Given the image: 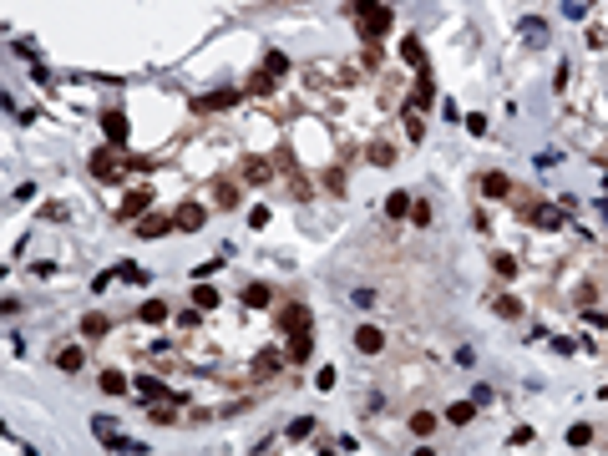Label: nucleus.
I'll use <instances>...</instances> for the list:
<instances>
[{"mask_svg": "<svg viewBox=\"0 0 608 456\" xmlns=\"http://www.w3.org/2000/svg\"><path fill=\"white\" fill-rule=\"evenodd\" d=\"M127 167H142V172H147V158H132V152L122 158L117 147H102V152H92V172H97L102 183H122V172H127Z\"/></svg>", "mask_w": 608, "mask_h": 456, "instance_id": "1", "label": "nucleus"}, {"mask_svg": "<svg viewBox=\"0 0 608 456\" xmlns=\"http://www.w3.org/2000/svg\"><path fill=\"white\" fill-rule=\"evenodd\" d=\"M350 20H360L365 41H380L390 31V11L380 6V0H350Z\"/></svg>", "mask_w": 608, "mask_h": 456, "instance_id": "2", "label": "nucleus"}, {"mask_svg": "<svg viewBox=\"0 0 608 456\" xmlns=\"http://www.w3.org/2000/svg\"><path fill=\"white\" fill-rule=\"evenodd\" d=\"M132 390H137V401H142V406H163V401H178V396H183V390H167L163 380H152V375H137Z\"/></svg>", "mask_w": 608, "mask_h": 456, "instance_id": "3", "label": "nucleus"}, {"mask_svg": "<svg viewBox=\"0 0 608 456\" xmlns=\"http://www.w3.org/2000/svg\"><path fill=\"white\" fill-rule=\"evenodd\" d=\"M355 350L360 355H380L385 350V330H380V324H360V330H355Z\"/></svg>", "mask_w": 608, "mask_h": 456, "instance_id": "4", "label": "nucleus"}, {"mask_svg": "<svg viewBox=\"0 0 608 456\" xmlns=\"http://www.w3.org/2000/svg\"><path fill=\"white\" fill-rule=\"evenodd\" d=\"M102 132H106V142L112 147H127V112H102Z\"/></svg>", "mask_w": 608, "mask_h": 456, "instance_id": "5", "label": "nucleus"}, {"mask_svg": "<svg viewBox=\"0 0 608 456\" xmlns=\"http://www.w3.org/2000/svg\"><path fill=\"white\" fill-rule=\"evenodd\" d=\"M310 310H304V304H289V310L284 315H279V330H284V335H304V330H310Z\"/></svg>", "mask_w": 608, "mask_h": 456, "instance_id": "6", "label": "nucleus"}, {"mask_svg": "<svg viewBox=\"0 0 608 456\" xmlns=\"http://www.w3.org/2000/svg\"><path fill=\"white\" fill-rule=\"evenodd\" d=\"M203 219H208V213H203V203H178V213H172V223H178L183 233H198V228H203Z\"/></svg>", "mask_w": 608, "mask_h": 456, "instance_id": "7", "label": "nucleus"}, {"mask_svg": "<svg viewBox=\"0 0 608 456\" xmlns=\"http://www.w3.org/2000/svg\"><path fill=\"white\" fill-rule=\"evenodd\" d=\"M223 106H238V92H233V86H223V92H208V97H198V102H193V112H223Z\"/></svg>", "mask_w": 608, "mask_h": 456, "instance_id": "8", "label": "nucleus"}, {"mask_svg": "<svg viewBox=\"0 0 608 456\" xmlns=\"http://www.w3.org/2000/svg\"><path fill=\"white\" fill-rule=\"evenodd\" d=\"M152 208V188H132V193H127V198H122V219H142V213Z\"/></svg>", "mask_w": 608, "mask_h": 456, "instance_id": "9", "label": "nucleus"}, {"mask_svg": "<svg viewBox=\"0 0 608 456\" xmlns=\"http://www.w3.org/2000/svg\"><path fill=\"white\" fill-rule=\"evenodd\" d=\"M106 451H122V456H147V446L142 441H132V436H122V431H106V436H97Z\"/></svg>", "mask_w": 608, "mask_h": 456, "instance_id": "10", "label": "nucleus"}, {"mask_svg": "<svg viewBox=\"0 0 608 456\" xmlns=\"http://www.w3.org/2000/svg\"><path fill=\"white\" fill-rule=\"evenodd\" d=\"M482 193L492 203H502V198H512V178L507 172H482Z\"/></svg>", "mask_w": 608, "mask_h": 456, "instance_id": "11", "label": "nucleus"}, {"mask_svg": "<svg viewBox=\"0 0 608 456\" xmlns=\"http://www.w3.org/2000/svg\"><path fill=\"white\" fill-rule=\"evenodd\" d=\"M167 228H178V223H172V219H158V213H142L132 233H142V238H163Z\"/></svg>", "mask_w": 608, "mask_h": 456, "instance_id": "12", "label": "nucleus"}, {"mask_svg": "<svg viewBox=\"0 0 608 456\" xmlns=\"http://www.w3.org/2000/svg\"><path fill=\"white\" fill-rule=\"evenodd\" d=\"M523 41H527V46H548V20H542V15H527V20H523Z\"/></svg>", "mask_w": 608, "mask_h": 456, "instance_id": "13", "label": "nucleus"}, {"mask_svg": "<svg viewBox=\"0 0 608 456\" xmlns=\"http://www.w3.org/2000/svg\"><path fill=\"white\" fill-rule=\"evenodd\" d=\"M310 355H315V335H310V330H304V335H289V360L304 365Z\"/></svg>", "mask_w": 608, "mask_h": 456, "instance_id": "14", "label": "nucleus"}, {"mask_svg": "<svg viewBox=\"0 0 608 456\" xmlns=\"http://www.w3.org/2000/svg\"><path fill=\"white\" fill-rule=\"evenodd\" d=\"M532 223L537 228H568V208H537Z\"/></svg>", "mask_w": 608, "mask_h": 456, "instance_id": "15", "label": "nucleus"}, {"mask_svg": "<svg viewBox=\"0 0 608 456\" xmlns=\"http://www.w3.org/2000/svg\"><path fill=\"white\" fill-rule=\"evenodd\" d=\"M223 294L213 289V284H193V310H219Z\"/></svg>", "mask_w": 608, "mask_h": 456, "instance_id": "16", "label": "nucleus"}, {"mask_svg": "<svg viewBox=\"0 0 608 456\" xmlns=\"http://www.w3.org/2000/svg\"><path fill=\"white\" fill-rule=\"evenodd\" d=\"M401 56L410 61V67H416V76L431 71V67H426V56H421V41H416V36H406V41H401Z\"/></svg>", "mask_w": 608, "mask_h": 456, "instance_id": "17", "label": "nucleus"}, {"mask_svg": "<svg viewBox=\"0 0 608 456\" xmlns=\"http://www.w3.org/2000/svg\"><path fill=\"white\" fill-rule=\"evenodd\" d=\"M436 102V86H431V71L416 81V92H410V112H421V106H431Z\"/></svg>", "mask_w": 608, "mask_h": 456, "instance_id": "18", "label": "nucleus"}, {"mask_svg": "<svg viewBox=\"0 0 608 456\" xmlns=\"http://www.w3.org/2000/svg\"><path fill=\"white\" fill-rule=\"evenodd\" d=\"M147 274H152V269L132 264V258H122V264H117V279H122V284H147Z\"/></svg>", "mask_w": 608, "mask_h": 456, "instance_id": "19", "label": "nucleus"}, {"mask_svg": "<svg viewBox=\"0 0 608 456\" xmlns=\"http://www.w3.org/2000/svg\"><path fill=\"white\" fill-rule=\"evenodd\" d=\"M81 360H86V355L76 350V345H61V350H56V365H61L67 375H76V371H81Z\"/></svg>", "mask_w": 608, "mask_h": 456, "instance_id": "20", "label": "nucleus"}, {"mask_svg": "<svg viewBox=\"0 0 608 456\" xmlns=\"http://www.w3.org/2000/svg\"><path fill=\"white\" fill-rule=\"evenodd\" d=\"M244 178H249V183H269L274 167H269L264 158H244Z\"/></svg>", "mask_w": 608, "mask_h": 456, "instance_id": "21", "label": "nucleus"}, {"mask_svg": "<svg viewBox=\"0 0 608 456\" xmlns=\"http://www.w3.org/2000/svg\"><path fill=\"white\" fill-rule=\"evenodd\" d=\"M284 436H289V441H310V436H315V416H294V421L284 426Z\"/></svg>", "mask_w": 608, "mask_h": 456, "instance_id": "22", "label": "nucleus"}, {"mask_svg": "<svg viewBox=\"0 0 608 456\" xmlns=\"http://www.w3.org/2000/svg\"><path fill=\"white\" fill-rule=\"evenodd\" d=\"M269 284H244V304H249V310H269Z\"/></svg>", "mask_w": 608, "mask_h": 456, "instance_id": "23", "label": "nucleus"}, {"mask_svg": "<svg viewBox=\"0 0 608 456\" xmlns=\"http://www.w3.org/2000/svg\"><path fill=\"white\" fill-rule=\"evenodd\" d=\"M410 208H416V203H410V193H390V198H385L390 219H410Z\"/></svg>", "mask_w": 608, "mask_h": 456, "instance_id": "24", "label": "nucleus"}, {"mask_svg": "<svg viewBox=\"0 0 608 456\" xmlns=\"http://www.w3.org/2000/svg\"><path fill=\"white\" fill-rule=\"evenodd\" d=\"M471 416H476V401H456V406H446V421H451V426H467Z\"/></svg>", "mask_w": 608, "mask_h": 456, "instance_id": "25", "label": "nucleus"}, {"mask_svg": "<svg viewBox=\"0 0 608 456\" xmlns=\"http://www.w3.org/2000/svg\"><path fill=\"white\" fill-rule=\"evenodd\" d=\"M137 319H142V324H163V319H167V304H163V299H147L142 310H137Z\"/></svg>", "mask_w": 608, "mask_h": 456, "instance_id": "26", "label": "nucleus"}, {"mask_svg": "<svg viewBox=\"0 0 608 456\" xmlns=\"http://www.w3.org/2000/svg\"><path fill=\"white\" fill-rule=\"evenodd\" d=\"M102 396H127V375L122 371H102Z\"/></svg>", "mask_w": 608, "mask_h": 456, "instance_id": "27", "label": "nucleus"}, {"mask_svg": "<svg viewBox=\"0 0 608 456\" xmlns=\"http://www.w3.org/2000/svg\"><path fill=\"white\" fill-rule=\"evenodd\" d=\"M492 274H497V279H517L523 269H517V258H512V254H497V258H492Z\"/></svg>", "mask_w": 608, "mask_h": 456, "instance_id": "28", "label": "nucleus"}, {"mask_svg": "<svg viewBox=\"0 0 608 456\" xmlns=\"http://www.w3.org/2000/svg\"><path fill=\"white\" fill-rule=\"evenodd\" d=\"M81 335H86V340H102V335H106V315H97V310H92V315L81 319Z\"/></svg>", "mask_w": 608, "mask_h": 456, "instance_id": "29", "label": "nucleus"}, {"mask_svg": "<svg viewBox=\"0 0 608 456\" xmlns=\"http://www.w3.org/2000/svg\"><path fill=\"white\" fill-rule=\"evenodd\" d=\"M213 203H219L223 213H228V208H238V188H233V183H219V188H213Z\"/></svg>", "mask_w": 608, "mask_h": 456, "instance_id": "30", "label": "nucleus"}, {"mask_svg": "<svg viewBox=\"0 0 608 456\" xmlns=\"http://www.w3.org/2000/svg\"><path fill=\"white\" fill-rule=\"evenodd\" d=\"M410 431H416V436H431V431H436V416H431V410H416V416H410Z\"/></svg>", "mask_w": 608, "mask_h": 456, "instance_id": "31", "label": "nucleus"}, {"mask_svg": "<svg viewBox=\"0 0 608 456\" xmlns=\"http://www.w3.org/2000/svg\"><path fill=\"white\" fill-rule=\"evenodd\" d=\"M274 81H279V76H269L264 67H258V71H254V81H249V92H258V97H269V92H274Z\"/></svg>", "mask_w": 608, "mask_h": 456, "instance_id": "32", "label": "nucleus"}, {"mask_svg": "<svg viewBox=\"0 0 608 456\" xmlns=\"http://www.w3.org/2000/svg\"><path fill=\"white\" fill-rule=\"evenodd\" d=\"M264 71H269V76H284V71H289V56H284V51H269V56H264Z\"/></svg>", "mask_w": 608, "mask_h": 456, "instance_id": "33", "label": "nucleus"}, {"mask_svg": "<svg viewBox=\"0 0 608 456\" xmlns=\"http://www.w3.org/2000/svg\"><path fill=\"white\" fill-rule=\"evenodd\" d=\"M223 254H228V249H223ZM223 254H219V258H208V264H198V269H193V279H198V284H208V279L223 269Z\"/></svg>", "mask_w": 608, "mask_h": 456, "instance_id": "34", "label": "nucleus"}, {"mask_svg": "<svg viewBox=\"0 0 608 456\" xmlns=\"http://www.w3.org/2000/svg\"><path fill=\"white\" fill-rule=\"evenodd\" d=\"M588 441H593V426H588V421L568 426V446H588Z\"/></svg>", "mask_w": 608, "mask_h": 456, "instance_id": "35", "label": "nucleus"}, {"mask_svg": "<svg viewBox=\"0 0 608 456\" xmlns=\"http://www.w3.org/2000/svg\"><path fill=\"white\" fill-rule=\"evenodd\" d=\"M371 163H375V167H390V163H396V147H390V142H375V147H371Z\"/></svg>", "mask_w": 608, "mask_h": 456, "instance_id": "36", "label": "nucleus"}, {"mask_svg": "<svg viewBox=\"0 0 608 456\" xmlns=\"http://www.w3.org/2000/svg\"><path fill=\"white\" fill-rule=\"evenodd\" d=\"M492 310H497V315H502V319H517V315H523V304H517L512 294H502V299H497V304H492Z\"/></svg>", "mask_w": 608, "mask_h": 456, "instance_id": "37", "label": "nucleus"}, {"mask_svg": "<svg viewBox=\"0 0 608 456\" xmlns=\"http://www.w3.org/2000/svg\"><path fill=\"white\" fill-rule=\"evenodd\" d=\"M274 371H279V355L274 350H264V355L254 360V375H274Z\"/></svg>", "mask_w": 608, "mask_h": 456, "instance_id": "38", "label": "nucleus"}, {"mask_svg": "<svg viewBox=\"0 0 608 456\" xmlns=\"http://www.w3.org/2000/svg\"><path fill=\"white\" fill-rule=\"evenodd\" d=\"M335 365H319V371H315V390H335Z\"/></svg>", "mask_w": 608, "mask_h": 456, "instance_id": "39", "label": "nucleus"}, {"mask_svg": "<svg viewBox=\"0 0 608 456\" xmlns=\"http://www.w3.org/2000/svg\"><path fill=\"white\" fill-rule=\"evenodd\" d=\"M249 228H269V208H264V203L249 208Z\"/></svg>", "mask_w": 608, "mask_h": 456, "instance_id": "40", "label": "nucleus"}, {"mask_svg": "<svg viewBox=\"0 0 608 456\" xmlns=\"http://www.w3.org/2000/svg\"><path fill=\"white\" fill-rule=\"evenodd\" d=\"M410 223H416V228H431V203H416V208H410Z\"/></svg>", "mask_w": 608, "mask_h": 456, "instance_id": "41", "label": "nucleus"}, {"mask_svg": "<svg viewBox=\"0 0 608 456\" xmlns=\"http://www.w3.org/2000/svg\"><path fill=\"white\" fill-rule=\"evenodd\" d=\"M36 198V183H20V188H11V203H31Z\"/></svg>", "mask_w": 608, "mask_h": 456, "instance_id": "42", "label": "nucleus"}, {"mask_svg": "<svg viewBox=\"0 0 608 456\" xmlns=\"http://www.w3.org/2000/svg\"><path fill=\"white\" fill-rule=\"evenodd\" d=\"M350 304H355V310H375V294H371V289H355Z\"/></svg>", "mask_w": 608, "mask_h": 456, "instance_id": "43", "label": "nucleus"}, {"mask_svg": "<svg viewBox=\"0 0 608 456\" xmlns=\"http://www.w3.org/2000/svg\"><path fill=\"white\" fill-rule=\"evenodd\" d=\"M406 132H410V142H421V132H426V127H421V117H416V112H406Z\"/></svg>", "mask_w": 608, "mask_h": 456, "instance_id": "44", "label": "nucleus"}, {"mask_svg": "<svg viewBox=\"0 0 608 456\" xmlns=\"http://www.w3.org/2000/svg\"><path fill=\"white\" fill-rule=\"evenodd\" d=\"M467 132L482 137V132H487V117H482V112H471V117H467Z\"/></svg>", "mask_w": 608, "mask_h": 456, "instance_id": "45", "label": "nucleus"}, {"mask_svg": "<svg viewBox=\"0 0 608 456\" xmlns=\"http://www.w3.org/2000/svg\"><path fill=\"white\" fill-rule=\"evenodd\" d=\"M558 163H562V152H537V167H542V172L558 167Z\"/></svg>", "mask_w": 608, "mask_h": 456, "instance_id": "46", "label": "nucleus"}, {"mask_svg": "<svg viewBox=\"0 0 608 456\" xmlns=\"http://www.w3.org/2000/svg\"><path fill=\"white\" fill-rule=\"evenodd\" d=\"M112 279H117V274H112V269H102V274H97V279H92V289H97V294H102V289H112Z\"/></svg>", "mask_w": 608, "mask_h": 456, "instance_id": "47", "label": "nucleus"}, {"mask_svg": "<svg viewBox=\"0 0 608 456\" xmlns=\"http://www.w3.org/2000/svg\"><path fill=\"white\" fill-rule=\"evenodd\" d=\"M553 350H558V355H578V345H573V340H562V335H553Z\"/></svg>", "mask_w": 608, "mask_h": 456, "instance_id": "48", "label": "nucleus"}, {"mask_svg": "<svg viewBox=\"0 0 608 456\" xmlns=\"http://www.w3.org/2000/svg\"><path fill=\"white\" fill-rule=\"evenodd\" d=\"M31 274H41V279H51V274H56V264H51V258H36V264H31Z\"/></svg>", "mask_w": 608, "mask_h": 456, "instance_id": "49", "label": "nucleus"}, {"mask_svg": "<svg viewBox=\"0 0 608 456\" xmlns=\"http://www.w3.org/2000/svg\"><path fill=\"white\" fill-rule=\"evenodd\" d=\"M456 365H462V371H467V365H476V350H471V345H462V350H456Z\"/></svg>", "mask_w": 608, "mask_h": 456, "instance_id": "50", "label": "nucleus"}, {"mask_svg": "<svg viewBox=\"0 0 608 456\" xmlns=\"http://www.w3.org/2000/svg\"><path fill=\"white\" fill-rule=\"evenodd\" d=\"M578 315L588 319V324H608V315H603V310H578Z\"/></svg>", "mask_w": 608, "mask_h": 456, "instance_id": "51", "label": "nucleus"}, {"mask_svg": "<svg viewBox=\"0 0 608 456\" xmlns=\"http://www.w3.org/2000/svg\"><path fill=\"white\" fill-rule=\"evenodd\" d=\"M410 456H436V451H431V446H421V451H410Z\"/></svg>", "mask_w": 608, "mask_h": 456, "instance_id": "52", "label": "nucleus"}]
</instances>
